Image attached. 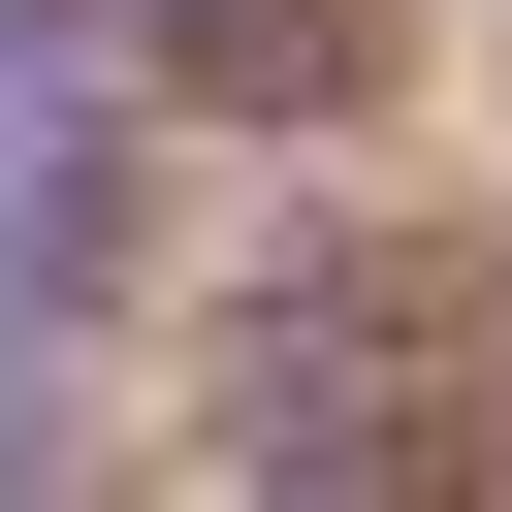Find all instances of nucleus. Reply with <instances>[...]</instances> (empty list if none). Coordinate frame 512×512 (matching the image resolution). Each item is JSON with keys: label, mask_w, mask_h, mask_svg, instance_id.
Listing matches in <instances>:
<instances>
[{"label": "nucleus", "mask_w": 512, "mask_h": 512, "mask_svg": "<svg viewBox=\"0 0 512 512\" xmlns=\"http://www.w3.org/2000/svg\"><path fill=\"white\" fill-rule=\"evenodd\" d=\"M480 416H512V352H480V288L384 256V224H320V256L224 320V448H256L288 512H448Z\"/></svg>", "instance_id": "1"}, {"label": "nucleus", "mask_w": 512, "mask_h": 512, "mask_svg": "<svg viewBox=\"0 0 512 512\" xmlns=\"http://www.w3.org/2000/svg\"><path fill=\"white\" fill-rule=\"evenodd\" d=\"M160 64H192L224 128H352V96H384V0H160Z\"/></svg>", "instance_id": "2"}]
</instances>
